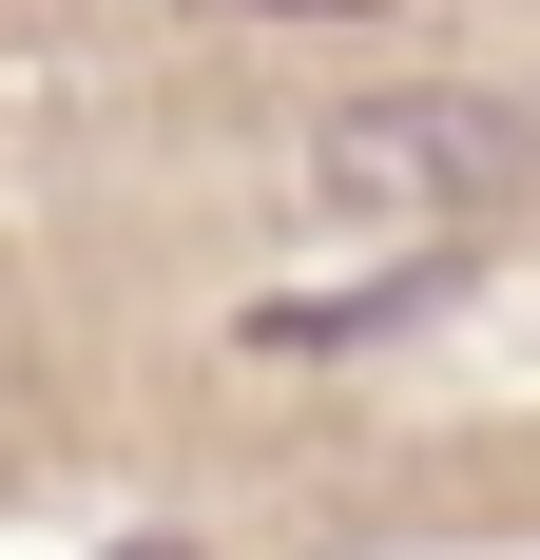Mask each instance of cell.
<instances>
[{"mask_svg": "<svg viewBox=\"0 0 540 560\" xmlns=\"http://www.w3.org/2000/svg\"><path fill=\"white\" fill-rule=\"evenodd\" d=\"M540 174V116L521 97H463V78H406V97H348L309 136V213L367 232V252H463L483 213H521Z\"/></svg>", "mask_w": 540, "mask_h": 560, "instance_id": "6da1fadb", "label": "cell"}, {"mask_svg": "<svg viewBox=\"0 0 540 560\" xmlns=\"http://www.w3.org/2000/svg\"><path fill=\"white\" fill-rule=\"evenodd\" d=\"M444 290H463V252H386L367 290H251V310H232V348H270V368H328V348H386V329H425Z\"/></svg>", "mask_w": 540, "mask_h": 560, "instance_id": "7a4b0ae2", "label": "cell"}, {"mask_svg": "<svg viewBox=\"0 0 540 560\" xmlns=\"http://www.w3.org/2000/svg\"><path fill=\"white\" fill-rule=\"evenodd\" d=\"M116 560H193V541H116Z\"/></svg>", "mask_w": 540, "mask_h": 560, "instance_id": "3957f363", "label": "cell"}]
</instances>
